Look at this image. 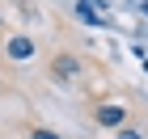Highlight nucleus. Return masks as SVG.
Segmentation results:
<instances>
[{
	"mask_svg": "<svg viewBox=\"0 0 148 139\" xmlns=\"http://www.w3.org/2000/svg\"><path fill=\"white\" fill-rule=\"evenodd\" d=\"M119 139H144V135H140L136 127H119Z\"/></svg>",
	"mask_w": 148,
	"mask_h": 139,
	"instance_id": "4",
	"label": "nucleus"
},
{
	"mask_svg": "<svg viewBox=\"0 0 148 139\" xmlns=\"http://www.w3.org/2000/svg\"><path fill=\"white\" fill-rule=\"evenodd\" d=\"M30 139H59V135H55V131H47V127H38V131H34Z\"/></svg>",
	"mask_w": 148,
	"mask_h": 139,
	"instance_id": "5",
	"label": "nucleus"
},
{
	"mask_svg": "<svg viewBox=\"0 0 148 139\" xmlns=\"http://www.w3.org/2000/svg\"><path fill=\"white\" fill-rule=\"evenodd\" d=\"M30 55H34V38L13 34V38H9V59H30Z\"/></svg>",
	"mask_w": 148,
	"mask_h": 139,
	"instance_id": "1",
	"label": "nucleus"
},
{
	"mask_svg": "<svg viewBox=\"0 0 148 139\" xmlns=\"http://www.w3.org/2000/svg\"><path fill=\"white\" fill-rule=\"evenodd\" d=\"M76 72H80V63H76L72 55H59V59H55V76H76Z\"/></svg>",
	"mask_w": 148,
	"mask_h": 139,
	"instance_id": "3",
	"label": "nucleus"
},
{
	"mask_svg": "<svg viewBox=\"0 0 148 139\" xmlns=\"http://www.w3.org/2000/svg\"><path fill=\"white\" fill-rule=\"evenodd\" d=\"M123 118H127L123 105H97V122L102 127H123Z\"/></svg>",
	"mask_w": 148,
	"mask_h": 139,
	"instance_id": "2",
	"label": "nucleus"
}]
</instances>
